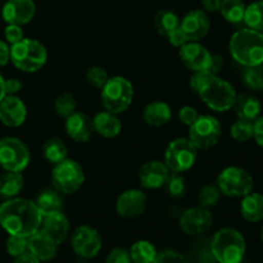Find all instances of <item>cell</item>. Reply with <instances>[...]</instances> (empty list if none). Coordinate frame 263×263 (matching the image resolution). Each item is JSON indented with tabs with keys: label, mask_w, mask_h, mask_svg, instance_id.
<instances>
[{
	"label": "cell",
	"mask_w": 263,
	"mask_h": 263,
	"mask_svg": "<svg viewBox=\"0 0 263 263\" xmlns=\"http://www.w3.org/2000/svg\"><path fill=\"white\" fill-rule=\"evenodd\" d=\"M189 86L192 91L215 112H228L233 109L238 95L230 82L208 72H194L189 81Z\"/></svg>",
	"instance_id": "2"
},
{
	"label": "cell",
	"mask_w": 263,
	"mask_h": 263,
	"mask_svg": "<svg viewBox=\"0 0 263 263\" xmlns=\"http://www.w3.org/2000/svg\"><path fill=\"white\" fill-rule=\"evenodd\" d=\"M25 185L22 172L7 171L0 176V199H12L18 197Z\"/></svg>",
	"instance_id": "27"
},
{
	"label": "cell",
	"mask_w": 263,
	"mask_h": 263,
	"mask_svg": "<svg viewBox=\"0 0 263 263\" xmlns=\"http://www.w3.org/2000/svg\"><path fill=\"white\" fill-rule=\"evenodd\" d=\"M211 249L218 263H243L247 249L246 239L240 231L223 228L213 236Z\"/></svg>",
	"instance_id": "5"
},
{
	"label": "cell",
	"mask_w": 263,
	"mask_h": 263,
	"mask_svg": "<svg viewBox=\"0 0 263 263\" xmlns=\"http://www.w3.org/2000/svg\"><path fill=\"white\" fill-rule=\"evenodd\" d=\"M130 252L125 248H115L108 253L105 263H131Z\"/></svg>",
	"instance_id": "42"
},
{
	"label": "cell",
	"mask_w": 263,
	"mask_h": 263,
	"mask_svg": "<svg viewBox=\"0 0 263 263\" xmlns=\"http://www.w3.org/2000/svg\"><path fill=\"white\" fill-rule=\"evenodd\" d=\"M85 182L84 168L74 159L66 158L54 164L51 171V184L54 190L64 195L73 194Z\"/></svg>",
	"instance_id": "7"
},
{
	"label": "cell",
	"mask_w": 263,
	"mask_h": 263,
	"mask_svg": "<svg viewBox=\"0 0 263 263\" xmlns=\"http://www.w3.org/2000/svg\"><path fill=\"white\" fill-rule=\"evenodd\" d=\"M230 135L234 140L239 141V143H246V141L251 140L253 138V122L239 118L231 125Z\"/></svg>",
	"instance_id": "36"
},
{
	"label": "cell",
	"mask_w": 263,
	"mask_h": 263,
	"mask_svg": "<svg viewBox=\"0 0 263 263\" xmlns=\"http://www.w3.org/2000/svg\"><path fill=\"white\" fill-rule=\"evenodd\" d=\"M143 118L149 126H153V127L166 126L172 118L171 107L166 102H162V100L152 102L144 108Z\"/></svg>",
	"instance_id": "24"
},
{
	"label": "cell",
	"mask_w": 263,
	"mask_h": 263,
	"mask_svg": "<svg viewBox=\"0 0 263 263\" xmlns=\"http://www.w3.org/2000/svg\"><path fill=\"white\" fill-rule=\"evenodd\" d=\"M31 154L22 140L12 136L0 139V167L5 171L22 172L27 168Z\"/></svg>",
	"instance_id": "11"
},
{
	"label": "cell",
	"mask_w": 263,
	"mask_h": 263,
	"mask_svg": "<svg viewBox=\"0 0 263 263\" xmlns=\"http://www.w3.org/2000/svg\"><path fill=\"white\" fill-rule=\"evenodd\" d=\"M10 61L20 71L33 73L40 71L46 64L48 51L40 41L23 37L10 46Z\"/></svg>",
	"instance_id": "4"
},
{
	"label": "cell",
	"mask_w": 263,
	"mask_h": 263,
	"mask_svg": "<svg viewBox=\"0 0 263 263\" xmlns=\"http://www.w3.org/2000/svg\"><path fill=\"white\" fill-rule=\"evenodd\" d=\"M198 112L194 107L192 105H184L181 109L179 110V120L182 125L185 126H192L195 122V120L198 118Z\"/></svg>",
	"instance_id": "44"
},
{
	"label": "cell",
	"mask_w": 263,
	"mask_h": 263,
	"mask_svg": "<svg viewBox=\"0 0 263 263\" xmlns=\"http://www.w3.org/2000/svg\"><path fill=\"white\" fill-rule=\"evenodd\" d=\"M43 215L33 200L12 198L0 204V226L9 235L28 238L40 229Z\"/></svg>",
	"instance_id": "1"
},
{
	"label": "cell",
	"mask_w": 263,
	"mask_h": 263,
	"mask_svg": "<svg viewBox=\"0 0 263 263\" xmlns=\"http://www.w3.org/2000/svg\"><path fill=\"white\" fill-rule=\"evenodd\" d=\"M153 263H189V261L179 252L167 249V251H162L161 253H157Z\"/></svg>",
	"instance_id": "41"
},
{
	"label": "cell",
	"mask_w": 263,
	"mask_h": 263,
	"mask_svg": "<svg viewBox=\"0 0 263 263\" xmlns=\"http://www.w3.org/2000/svg\"><path fill=\"white\" fill-rule=\"evenodd\" d=\"M222 134L220 121L211 115L198 116L189 126V140L198 151H208L218 143Z\"/></svg>",
	"instance_id": "9"
},
{
	"label": "cell",
	"mask_w": 263,
	"mask_h": 263,
	"mask_svg": "<svg viewBox=\"0 0 263 263\" xmlns=\"http://www.w3.org/2000/svg\"><path fill=\"white\" fill-rule=\"evenodd\" d=\"M66 133L72 140L77 143H86L94 134L92 118L82 112H74L66 118Z\"/></svg>",
	"instance_id": "20"
},
{
	"label": "cell",
	"mask_w": 263,
	"mask_h": 263,
	"mask_svg": "<svg viewBox=\"0 0 263 263\" xmlns=\"http://www.w3.org/2000/svg\"><path fill=\"white\" fill-rule=\"evenodd\" d=\"M153 25L159 35L167 36L170 32L180 27V20L176 13L172 12V10L162 9L157 12Z\"/></svg>",
	"instance_id": "30"
},
{
	"label": "cell",
	"mask_w": 263,
	"mask_h": 263,
	"mask_svg": "<svg viewBox=\"0 0 263 263\" xmlns=\"http://www.w3.org/2000/svg\"><path fill=\"white\" fill-rule=\"evenodd\" d=\"M217 187L221 194L230 198H243L253 190V177L247 170L238 166L223 168L217 176Z\"/></svg>",
	"instance_id": "8"
},
{
	"label": "cell",
	"mask_w": 263,
	"mask_h": 263,
	"mask_svg": "<svg viewBox=\"0 0 263 263\" xmlns=\"http://www.w3.org/2000/svg\"><path fill=\"white\" fill-rule=\"evenodd\" d=\"M261 239H262V243H263V226H262V230H261Z\"/></svg>",
	"instance_id": "53"
},
{
	"label": "cell",
	"mask_w": 263,
	"mask_h": 263,
	"mask_svg": "<svg viewBox=\"0 0 263 263\" xmlns=\"http://www.w3.org/2000/svg\"><path fill=\"white\" fill-rule=\"evenodd\" d=\"M9 61H10V48L8 46V43L0 40V68L7 66Z\"/></svg>",
	"instance_id": "49"
},
{
	"label": "cell",
	"mask_w": 263,
	"mask_h": 263,
	"mask_svg": "<svg viewBox=\"0 0 263 263\" xmlns=\"http://www.w3.org/2000/svg\"><path fill=\"white\" fill-rule=\"evenodd\" d=\"M230 54L244 67L263 64V33L252 28H241L233 33L229 43Z\"/></svg>",
	"instance_id": "3"
},
{
	"label": "cell",
	"mask_w": 263,
	"mask_h": 263,
	"mask_svg": "<svg viewBox=\"0 0 263 263\" xmlns=\"http://www.w3.org/2000/svg\"><path fill=\"white\" fill-rule=\"evenodd\" d=\"M40 230L44 231L48 236H50L57 246L63 244L67 240L69 234V221L66 216L62 213V211L49 215L43 216Z\"/></svg>",
	"instance_id": "21"
},
{
	"label": "cell",
	"mask_w": 263,
	"mask_h": 263,
	"mask_svg": "<svg viewBox=\"0 0 263 263\" xmlns=\"http://www.w3.org/2000/svg\"><path fill=\"white\" fill-rule=\"evenodd\" d=\"M76 99H74L73 95L69 94V92H63V94L59 95L55 99V102H54V109H55V113L59 117L67 118L68 116H71L72 113L76 112Z\"/></svg>",
	"instance_id": "37"
},
{
	"label": "cell",
	"mask_w": 263,
	"mask_h": 263,
	"mask_svg": "<svg viewBox=\"0 0 263 263\" xmlns=\"http://www.w3.org/2000/svg\"><path fill=\"white\" fill-rule=\"evenodd\" d=\"M166 189L167 193L171 198L175 199H179L185 195L186 192V184H185V179L181 176V174H177V172H170L168 177H167L166 181Z\"/></svg>",
	"instance_id": "38"
},
{
	"label": "cell",
	"mask_w": 263,
	"mask_h": 263,
	"mask_svg": "<svg viewBox=\"0 0 263 263\" xmlns=\"http://www.w3.org/2000/svg\"><path fill=\"white\" fill-rule=\"evenodd\" d=\"M247 5L243 0H222L220 7V13L228 22L238 25L244 21Z\"/></svg>",
	"instance_id": "32"
},
{
	"label": "cell",
	"mask_w": 263,
	"mask_h": 263,
	"mask_svg": "<svg viewBox=\"0 0 263 263\" xmlns=\"http://www.w3.org/2000/svg\"><path fill=\"white\" fill-rule=\"evenodd\" d=\"M35 203L43 216L59 212L62 211V205H63L61 193H58L57 190H45L36 198Z\"/></svg>",
	"instance_id": "29"
},
{
	"label": "cell",
	"mask_w": 263,
	"mask_h": 263,
	"mask_svg": "<svg viewBox=\"0 0 263 263\" xmlns=\"http://www.w3.org/2000/svg\"><path fill=\"white\" fill-rule=\"evenodd\" d=\"M100 90L103 107L105 110L115 115L125 112L134 100L133 84L122 76L109 77Z\"/></svg>",
	"instance_id": "6"
},
{
	"label": "cell",
	"mask_w": 263,
	"mask_h": 263,
	"mask_svg": "<svg viewBox=\"0 0 263 263\" xmlns=\"http://www.w3.org/2000/svg\"><path fill=\"white\" fill-rule=\"evenodd\" d=\"M181 63L193 72H207L212 53L198 41H189L179 50Z\"/></svg>",
	"instance_id": "13"
},
{
	"label": "cell",
	"mask_w": 263,
	"mask_h": 263,
	"mask_svg": "<svg viewBox=\"0 0 263 263\" xmlns=\"http://www.w3.org/2000/svg\"><path fill=\"white\" fill-rule=\"evenodd\" d=\"M28 251V238L25 236L9 235L7 240V252L12 257H18L20 254Z\"/></svg>",
	"instance_id": "40"
},
{
	"label": "cell",
	"mask_w": 263,
	"mask_h": 263,
	"mask_svg": "<svg viewBox=\"0 0 263 263\" xmlns=\"http://www.w3.org/2000/svg\"><path fill=\"white\" fill-rule=\"evenodd\" d=\"M28 251L41 261H50L57 254V243L39 229L35 234L28 236Z\"/></svg>",
	"instance_id": "22"
},
{
	"label": "cell",
	"mask_w": 263,
	"mask_h": 263,
	"mask_svg": "<svg viewBox=\"0 0 263 263\" xmlns=\"http://www.w3.org/2000/svg\"><path fill=\"white\" fill-rule=\"evenodd\" d=\"M92 126H94V133L105 139L116 138L120 135L121 130H122V125H121V121L118 120L117 115L108 112V110H102V112L97 113L92 118Z\"/></svg>",
	"instance_id": "23"
},
{
	"label": "cell",
	"mask_w": 263,
	"mask_h": 263,
	"mask_svg": "<svg viewBox=\"0 0 263 263\" xmlns=\"http://www.w3.org/2000/svg\"><path fill=\"white\" fill-rule=\"evenodd\" d=\"M180 28L184 31L189 41H199L210 32L211 20L203 10H192L182 18Z\"/></svg>",
	"instance_id": "19"
},
{
	"label": "cell",
	"mask_w": 263,
	"mask_h": 263,
	"mask_svg": "<svg viewBox=\"0 0 263 263\" xmlns=\"http://www.w3.org/2000/svg\"><path fill=\"white\" fill-rule=\"evenodd\" d=\"M244 23L247 27L262 32L263 31V0H258L246 8Z\"/></svg>",
	"instance_id": "33"
},
{
	"label": "cell",
	"mask_w": 263,
	"mask_h": 263,
	"mask_svg": "<svg viewBox=\"0 0 263 263\" xmlns=\"http://www.w3.org/2000/svg\"><path fill=\"white\" fill-rule=\"evenodd\" d=\"M223 61L218 54H212V58H211L210 67H208V73L211 74H218V72L222 68Z\"/></svg>",
	"instance_id": "48"
},
{
	"label": "cell",
	"mask_w": 263,
	"mask_h": 263,
	"mask_svg": "<svg viewBox=\"0 0 263 263\" xmlns=\"http://www.w3.org/2000/svg\"><path fill=\"white\" fill-rule=\"evenodd\" d=\"M168 167L162 161H149L139 171V182L144 189L156 190L164 186L170 175Z\"/></svg>",
	"instance_id": "18"
},
{
	"label": "cell",
	"mask_w": 263,
	"mask_h": 263,
	"mask_svg": "<svg viewBox=\"0 0 263 263\" xmlns=\"http://www.w3.org/2000/svg\"><path fill=\"white\" fill-rule=\"evenodd\" d=\"M43 156L49 163L57 164L67 158L68 148L62 139L51 138L46 140L43 145Z\"/></svg>",
	"instance_id": "28"
},
{
	"label": "cell",
	"mask_w": 263,
	"mask_h": 263,
	"mask_svg": "<svg viewBox=\"0 0 263 263\" xmlns=\"http://www.w3.org/2000/svg\"><path fill=\"white\" fill-rule=\"evenodd\" d=\"M221 192L217 187V185H204L198 193V205L203 208H210L217 205L220 202Z\"/></svg>",
	"instance_id": "34"
},
{
	"label": "cell",
	"mask_w": 263,
	"mask_h": 263,
	"mask_svg": "<svg viewBox=\"0 0 263 263\" xmlns=\"http://www.w3.org/2000/svg\"><path fill=\"white\" fill-rule=\"evenodd\" d=\"M27 118L26 104L15 95H5L0 102V122L8 127H20Z\"/></svg>",
	"instance_id": "17"
},
{
	"label": "cell",
	"mask_w": 263,
	"mask_h": 263,
	"mask_svg": "<svg viewBox=\"0 0 263 263\" xmlns=\"http://www.w3.org/2000/svg\"><path fill=\"white\" fill-rule=\"evenodd\" d=\"M240 213L249 222H259L263 220V194L249 193L241 198Z\"/></svg>",
	"instance_id": "26"
},
{
	"label": "cell",
	"mask_w": 263,
	"mask_h": 263,
	"mask_svg": "<svg viewBox=\"0 0 263 263\" xmlns=\"http://www.w3.org/2000/svg\"><path fill=\"white\" fill-rule=\"evenodd\" d=\"M233 108L235 110L236 116L240 120L252 121L253 122V121H256L261 116L262 105L261 102L256 97H253V95L240 94L236 95Z\"/></svg>",
	"instance_id": "25"
},
{
	"label": "cell",
	"mask_w": 263,
	"mask_h": 263,
	"mask_svg": "<svg viewBox=\"0 0 263 263\" xmlns=\"http://www.w3.org/2000/svg\"><path fill=\"white\" fill-rule=\"evenodd\" d=\"M157 249L151 241L139 240L130 249L131 261L134 263H153L157 257Z\"/></svg>",
	"instance_id": "31"
},
{
	"label": "cell",
	"mask_w": 263,
	"mask_h": 263,
	"mask_svg": "<svg viewBox=\"0 0 263 263\" xmlns=\"http://www.w3.org/2000/svg\"><path fill=\"white\" fill-rule=\"evenodd\" d=\"M13 263H40V259L36 258L30 251L25 252V253L20 254L18 257H15L14 262Z\"/></svg>",
	"instance_id": "50"
},
{
	"label": "cell",
	"mask_w": 263,
	"mask_h": 263,
	"mask_svg": "<svg viewBox=\"0 0 263 263\" xmlns=\"http://www.w3.org/2000/svg\"><path fill=\"white\" fill-rule=\"evenodd\" d=\"M4 37L5 40H7V43L10 44V45L21 41L25 37V36H23L22 26L7 25V27L4 28Z\"/></svg>",
	"instance_id": "43"
},
{
	"label": "cell",
	"mask_w": 263,
	"mask_h": 263,
	"mask_svg": "<svg viewBox=\"0 0 263 263\" xmlns=\"http://www.w3.org/2000/svg\"><path fill=\"white\" fill-rule=\"evenodd\" d=\"M35 13L33 0H8L2 9V17L7 25L25 26L32 21Z\"/></svg>",
	"instance_id": "16"
},
{
	"label": "cell",
	"mask_w": 263,
	"mask_h": 263,
	"mask_svg": "<svg viewBox=\"0 0 263 263\" xmlns=\"http://www.w3.org/2000/svg\"><path fill=\"white\" fill-rule=\"evenodd\" d=\"M198 149L186 138L172 140L164 152V163L170 171L182 174L192 168L198 158Z\"/></svg>",
	"instance_id": "10"
},
{
	"label": "cell",
	"mask_w": 263,
	"mask_h": 263,
	"mask_svg": "<svg viewBox=\"0 0 263 263\" xmlns=\"http://www.w3.org/2000/svg\"><path fill=\"white\" fill-rule=\"evenodd\" d=\"M108 79H109V76H108L107 71L99 66L90 67L86 71V81L97 89H102L105 82L108 81Z\"/></svg>",
	"instance_id": "39"
},
{
	"label": "cell",
	"mask_w": 263,
	"mask_h": 263,
	"mask_svg": "<svg viewBox=\"0 0 263 263\" xmlns=\"http://www.w3.org/2000/svg\"><path fill=\"white\" fill-rule=\"evenodd\" d=\"M5 97V91H4V79L0 74V102H2L3 98Z\"/></svg>",
	"instance_id": "52"
},
{
	"label": "cell",
	"mask_w": 263,
	"mask_h": 263,
	"mask_svg": "<svg viewBox=\"0 0 263 263\" xmlns=\"http://www.w3.org/2000/svg\"><path fill=\"white\" fill-rule=\"evenodd\" d=\"M166 37H167V40H168V43L171 44L172 46H175V48H181L182 45H185L186 43H189L186 35H185L184 31H182L180 27H177L176 30H174L172 32H170Z\"/></svg>",
	"instance_id": "45"
},
{
	"label": "cell",
	"mask_w": 263,
	"mask_h": 263,
	"mask_svg": "<svg viewBox=\"0 0 263 263\" xmlns=\"http://www.w3.org/2000/svg\"><path fill=\"white\" fill-rule=\"evenodd\" d=\"M71 246L74 253L81 258H94L102 249V236L97 229L81 225L72 233Z\"/></svg>",
	"instance_id": "12"
},
{
	"label": "cell",
	"mask_w": 263,
	"mask_h": 263,
	"mask_svg": "<svg viewBox=\"0 0 263 263\" xmlns=\"http://www.w3.org/2000/svg\"><path fill=\"white\" fill-rule=\"evenodd\" d=\"M22 82L18 79L4 80V91L5 95H15L22 90Z\"/></svg>",
	"instance_id": "46"
},
{
	"label": "cell",
	"mask_w": 263,
	"mask_h": 263,
	"mask_svg": "<svg viewBox=\"0 0 263 263\" xmlns=\"http://www.w3.org/2000/svg\"><path fill=\"white\" fill-rule=\"evenodd\" d=\"M146 203H148V198L143 190L128 189L118 197L116 202V211L121 217L133 220L144 215L146 210Z\"/></svg>",
	"instance_id": "14"
},
{
	"label": "cell",
	"mask_w": 263,
	"mask_h": 263,
	"mask_svg": "<svg viewBox=\"0 0 263 263\" xmlns=\"http://www.w3.org/2000/svg\"><path fill=\"white\" fill-rule=\"evenodd\" d=\"M222 0H202V5L207 12H218Z\"/></svg>",
	"instance_id": "51"
},
{
	"label": "cell",
	"mask_w": 263,
	"mask_h": 263,
	"mask_svg": "<svg viewBox=\"0 0 263 263\" xmlns=\"http://www.w3.org/2000/svg\"><path fill=\"white\" fill-rule=\"evenodd\" d=\"M253 138L257 144L263 148V116H259L253 122Z\"/></svg>",
	"instance_id": "47"
},
{
	"label": "cell",
	"mask_w": 263,
	"mask_h": 263,
	"mask_svg": "<svg viewBox=\"0 0 263 263\" xmlns=\"http://www.w3.org/2000/svg\"><path fill=\"white\" fill-rule=\"evenodd\" d=\"M243 82L248 89L253 91L263 90V64L261 66L246 67L243 73Z\"/></svg>",
	"instance_id": "35"
},
{
	"label": "cell",
	"mask_w": 263,
	"mask_h": 263,
	"mask_svg": "<svg viewBox=\"0 0 263 263\" xmlns=\"http://www.w3.org/2000/svg\"><path fill=\"white\" fill-rule=\"evenodd\" d=\"M213 216L210 210L203 207H194L184 211L180 217V228L186 235H199L212 226Z\"/></svg>",
	"instance_id": "15"
}]
</instances>
